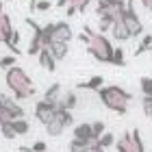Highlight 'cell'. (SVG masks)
Returning a JSON list of instances; mask_svg holds the SVG:
<instances>
[{"mask_svg": "<svg viewBox=\"0 0 152 152\" xmlns=\"http://www.w3.org/2000/svg\"><path fill=\"white\" fill-rule=\"evenodd\" d=\"M78 39L87 46V52L91 54L96 61H100V63H113L115 46L111 44V39H109L104 33H96V31L89 28V26H85Z\"/></svg>", "mask_w": 152, "mask_h": 152, "instance_id": "1", "label": "cell"}, {"mask_svg": "<svg viewBox=\"0 0 152 152\" xmlns=\"http://www.w3.org/2000/svg\"><path fill=\"white\" fill-rule=\"evenodd\" d=\"M4 83H7V87L11 89V94H13L15 100H28V98L35 96V85H33L31 76L20 65H13V67L7 70Z\"/></svg>", "mask_w": 152, "mask_h": 152, "instance_id": "2", "label": "cell"}, {"mask_svg": "<svg viewBox=\"0 0 152 152\" xmlns=\"http://www.w3.org/2000/svg\"><path fill=\"white\" fill-rule=\"evenodd\" d=\"M98 98L109 111L126 115L128 104H130V100H133V94L126 91V89H122L120 85H104L102 89H98Z\"/></svg>", "mask_w": 152, "mask_h": 152, "instance_id": "3", "label": "cell"}, {"mask_svg": "<svg viewBox=\"0 0 152 152\" xmlns=\"http://www.w3.org/2000/svg\"><path fill=\"white\" fill-rule=\"evenodd\" d=\"M72 37H74V33H72V26L67 22H50V24L44 26V44H46V48L50 44H54V41L70 44Z\"/></svg>", "mask_w": 152, "mask_h": 152, "instance_id": "4", "label": "cell"}, {"mask_svg": "<svg viewBox=\"0 0 152 152\" xmlns=\"http://www.w3.org/2000/svg\"><path fill=\"white\" fill-rule=\"evenodd\" d=\"M115 148H117V152H146L143 139L139 135V128H133L130 133H124L115 141Z\"/></svg>", "mask_w": 152, "mask_h": 152, "instance_id": "5", "label": "cell"}, {"mask_svg": "<svg viewBox=\"0 0 152 152\" xmlns=\"http://www.w3.org/2000/svg\"><path fill=\"white\" fill-rule=\"evenodd\" d=\"M128 0H98L96 4V13L98 15H111L115 22L124 18V11H126Z\"/></svg>", "mask_w": 152, "mask_h": 152, "instance_id": "6", "label": "cell"}, {"mask_svg": "<svg viewBox=\"0 0 152 152\" xmlns=\"http://www.w3.org/2000/svg\"><path fill=\"white\" fill-rule=\"evenodd\" d=\"M72 124H74L72 111H67V109H59L57 117H54L50 124H46V133L50 135V137H59V135H63V130L67 126H72Z\"/></svg>", "mask_w": 152, "mask_h": 152, "instance_id": "7", "label": "cell"}, {"mask_svg": "<svg viewBox=\"0 0 152 152\" xmlns=\"http://www.w3.org/2000/svg\"><path fill=\"white\" fill-rule=\"evenodd\" d=\"M122 20H124V24L128 26L130 37L143 35V24H141V20H139V15H137V11H135V0H128L126 11H124V18Z\"/></svg>", "mask_w": 152, "mask_h": 152, "instance_id": "8", "label": "cell"}, {"mask_svg": "<svg viewBox=\"0 0 152 152\" xmlns=\"http://www.w3.org/2000/svg\"><path fill=\"white\" fill-rule=\"evenodd\" d=\"M13 33H15V28L11 24V18L7 15L4 7L0 2V44L7 46L11 52H13Z\"/></svg>", "mask_w": 152, "mask_h": 152, "instance_id": "9", "label": "cell"}, {"mask_svg": "<svg viewBox=\"0 0 152 152\" xmlns=\"http://www.w3.org/2000/svg\"><path fill=\"white\" fill-rule=\"evenodd\" d=\"M26 24L33 28V37H31L28 48H26V54H28V57H35V54H39L46 48V44H44V26L35 24L31 18H26Z\"/></svg>", "mask_w": 152, "mask_h": 152, "instance_id": "10", "label": "cell"}, {"mask_svg": "<svg viewBox=\"0 0 152 152\" xmlns=\"http://www.w3.org/2000/svg\"><path fill=\"white\" fill-rule=\"evenodd\" d=\"M57 111L59 109L50 104V102H46L44 98H41L39 102H35V117H37V122H41L46 126V124H50L54 117H57Z\"/></svg>", "mask_w": 152, "mask_h": 152, "instance_id": "11", "label": "cell"}, {"mask_svg": "<svg viewBox=\"0 0 152 152\" xmlns=\"http://www.w3.org/2000/svg\"><path fill=\"white\" fill-rule=\"evenodd\" d=\"M74 137H76V139H85V141H89V143H96V141H98V135L94 133V124H89V122L76 124V126H74Z\"/></svg>", "mask_w": 152, "mask_h": 152, "instance_id": "12", "label": "cell"}, {"mask_svg": "<svg viewBox=\"0 0 152 152\" xmlns=\"http://www.w3.org/2000/svg\"><path fill=\"white\" fill-rule=\"evenodd\" d=\"M63 91H65V89L61 87L59 83H54V85H50V87L44 91V100L50 102V104H54V107L59 109V102H61V98H63Z\"/></svg>", "mask_w": 152, "mask_h": 152, "instance_id": "13", "label": "cell"}, {"mask_svg": "<svg viewBox=\"0 0 152 152\" xmlns=\"http://www.w3.org/2000/svg\"><path fill=\"white\" fill-rule=\"evenodd\" d=\"M37 61H39V65L44 67V70H48V72H54V70H57V63H59L48 48H44V50L37 54Z\"/></svg>", "mask_w": 152, "mask_h": 152, "instance_id": "14", "label": "cell"}, {"mask_svg": "<svg viewBox=\"0 0 152 152\" xmlns=\"http://www.w3.org/2000/svg\"><path fill=\"white\" fill-rule=\"evenodd\" d=\"M111 35H113V39H115V41H120V44H124V41H128V39H133V37H130L128 26L124 24V20H117V22L113 24Z\"/></svg>", "mask_w": 152, "mask_h": 152, "instance_id": "15", "label": "cell"}, {"mask_svg": "<svg viewBox=\"0 0 152 152\" xmlns=\"http://www.w3.org/2000/svg\"><path fill=\"white\" fill-rule=\"evenodd\" d=\"M76 107H78V96H76V91H72V89H65V91H63V98H61V102H59V109L74 111Z\"/></svg>", "mask_w": 152, "mask_h": 152, "instance_id": "16", "label": "cell"}, {"mask_svg": "<svg viewBox=\"0 0 152 152\" xmlns=\"http://www.w3.org/2000/svg\"><path fill=\"white\" fill-rule=\"evenodd\" d=\"M48 50L54 54V59L57 61H63L67 57V52H70V44H63V41H54V44L48 46Z\"/></svg>", "mask_w": 152, "mask_h": 152, "instance_id": "17", "label": "cell"}, {"mask_svg": "<svg viewBox=\"0 0 152 152\" xmlns=\"http://www.w3.org/2000/svg\"><path fill=\"white\" fill-rule=\"evenodd\" d=\"M89 2H91V0H67V9H65V13H67V15L83 13V11H87Z\"/></svg>", "mask_w": 152, "mask_h": 152, "instance_id": "18", "label": "cell"}, {"mask_svg": "<svg viewBox=\"0 0 152 152\" xmlns=\"http://www.w3.org/2000/svg\"><path fill=\"white\" fill-rule=\"evenodd\" d=\"M102 87H104V76H91L89 80L78 83V89H94V91H98Z\"/></svg>", "mask_w": 152, "mask_h": 152, "instance_id": "19", "label": "cell"}, {"mask_svg": "<svg viewBox=\"0 0 152 152\" xmlns=\"http://www.w3.org/2000/svg\"><path fill=\"white\" fill-rule=\"evenodd\" d=\"M13 130H15L18 137H24L31 133V122L26 117H20V120H13Z\"/></svg>", "mask_w": 152, "mask_h": 152, "instance_id": "20", "label": "cell"}, {"mask_svg": "<svg viewBox=\"0 0 152 152\" xmlns=\"http://www.w3.org/2000/svg\"><path fill=\"white\" fill-rule=\"evenodd\" d=\"M89 148H91V143L85 141V139H76V137H72L70 146H67V150L70 152H87Z\"/></svg>", "mask_w": 152, "mask_h": 152, "instance_id": "21", "label": "cell"}, {"mask_svg": "<svg viewBox=\"0 0 152 152\" xmlns=\"http://www.w3.org/2000/svg\"><path fill=\"white\" fill-rule=\"evenodd\" d=\"M98 18H100V22H98V33H107V31L113 28L115 20H113L111 15H98Z\"/></svg>", "mask_w": 152, "mask_h": 152, "instance_id": "22", "label": "cell"}, {"mask_svg": "<svg viewBox=\"0 0 152 152\" xmlns=\"http://www.w3.org/2000/svg\"><path fill=\"white\" fill-rule=\"evenodd\" d=\"M150 48H152V35H143V37H141V44L135 48V57L143 54L146 50H150Z\"/></svg>", "mask_w": 152, "mask_h": 152, "instance_id": "23", "label": "cell"}, {"mask_svg": "<svg viewBox=\"0 0 152 152\" xmlns=\"http://www.w3.org/2000/svg\"><path fill=\"white\" fill-rule=\"evenodd\" d=\"M111 65H117V67H124L126 65V54H124V48L115 46V52H113V63Z\"/></svg>", "mask_w": 152, "mask_h": 152, "instance_id": "24", "label": "cell"}, {"mask_svg": "<svg viewBox=\"0 0 152 152\" xmlns=\"http://www.w3.org/2000/svg\"><path fill=\"white\" fill-rule=\"evenodd\" d=\"M139 89L143 96H152V78L150 76H141L139 78Z\"/></svg>", "mask_w": 152, "mask_h": 152, "instance_id": "25", "label": "cell"}, {"mask_svg": "<svg viewBox=\"0 0 152 152\" xmlns=\"http://www.w3.org/2000/svg\"><path fill=\"white\" fill-rule=\"evenodd\" d=\"M141 109H143V113L148 115V120L152 124V96H143L141 98Z\"/></svg>", "mask_w": 152, "mask_h": 152, "instance_id": "26", "label": "cell"}, {"mask_svg": "<svg viewBox=\"0 0 152 152\" xmlns=\"http://www.w3.org/2000/svg\"><path fill=\"white\" fill-rule=\"evenodd\" d=\"M18 63V59L13 57V54H9V57H0V70H9V67H13Z\"/></svg>", "mask_w": 152, "mask_h": 152, "instance_id": "27", "label": "cell"}, {"mask_svg": "<svg viewBox=\"0 0 152 152\" xmlns=\"http://www.w3.org/2000/svg\"><path fill=\"white\" fill-rule=\"evenodd\" d=\"M115 141H117V139L113 137V133H104V135H102L100 139H98V143H100L102 148H109V146H113Z\"/></svg>", "mask_w": 152, "mask_h": 152, "instance_id": "28", "label": "cell"}, {"mask_svg": "<svg viewBox=\"0 0 152 152\" xmlns=\"http://www.w3.org/2000/svg\"><path fill=\"white\" fill-rule=\"evenodd\" d=\"M91 124H94V133L98 135V139H100V137L107 133V126H104V122H100V120H98V122H91Z\"/></svg>", "mask_w": 152, "mask_h": 152, "instance_id": "29", "label": "cell"}, {"mask_svg": "<svg viewBox=\"0 0 152 152\" xmlns=\"http://www.w3.org/2000/svg\"><path fill=\"white\" fill-rule=\"evenodd\" d=\"M50 7H52L50 0H37L35 2V11H48Z\"/></svg>", "mask_w": 152, "mask_h": 152, "instance_id": "30", "label": "cell"}, {"mask_svg": "<svg viewBox=\"0 0 152 152\" xmlns=\"http://www.w3.org/2000/svg\"><path fill=\"white\" fill-rule=\"evenodd\" d=\"M87 152H104V148H102V146H100V143H98V141H96V143H91V148H89Z\"/></svg>", "mask_w": 152, "mask_h": 152, "instance_id": "31", "label": "cell"}, {"mask_svg": "<svg viewBox=\"0 0 152 152\" xmlns=\"http://www.w3.org/2000/svg\"><path fill=\"white\" fill-rule=\"evenodd\" d=\"M141 4H143V7H146V9L152 13V0H141Z\"/></svg>", "mask_w": 152, "mask_h": 152, "instance_id": "32", "label": "cell"}, {"mask_svg": "<svg viewBox=\"0 0 152 152\" xmlns=\"http://www.w3.org/2000/svg\"><path fill=\"white\" fill-rule=\"evenodd\" d=\"M57 7H67V0H57Z\"/></svg>", "mask_w": 152, "mask_h": 152, "instance_id": "33", "label": "cell"}, {"mask_svg": "<svg viewBox=\"0 0 152 152\" xmlns=\"http://www.w3.org/2000/svg\"><path fill=\"white\" fill-rule=\"evenodd\" d=\"M7 2H15V0H7Z\"/></svg>", "mask_w": 152, "mask_h": 152, "instance_id": "34", "label": "cell"}, {"mask_svg": "<svg viewBox=\"0 0 152 152\" xmlns=\"http://www.w3.org/2000/svg\"><path fill=\"white\" fill-rule=\"evenodd\" d=\"M150 52H152V48H150Z\"/></svg>", "mask_w": 152, "mask_h": 152, "instance_id": "35", "label": "cell"}]
</instances>
